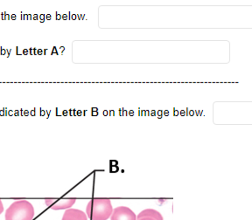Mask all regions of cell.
Masks as SVG:
<instances>
[{"instance_id": "1", "label": "cell", "mask_w": 252, "mask_h": 220, "mask_svg": "<svg viewBox=\"0 0 252 220\" xmlns=\"http://www.w3.org/2000/svg\"><path fill=\"white\" fill-rule=\"evenodd\" d=\"M113 212L110 199H91L87 205L86 214L92 220H107Z\"/></svg>"}, {"instance_id": "2", "label": "cell", "mask_w": 252, "mask_h": 220, "mask_svg": "<svg viewBox=\"0 0 252 220\" xmlns=\"http://www.w3.org/2000/svg\"><path fill=\"white\" fill-rule=\"evenodd\" d=\"M34 208L27 200L15 201L5 212V220H32Z\"/></svg>"}, {"instance_id": "3", "label": "cell", "mask_w": 252, "mask_h": 220, "mask_svg": "<svg viewBox=\"0 0 252 220\" xmlns=\"http://www.w3.org/2000/svg\"><path fill=\"white\" fill-rule=\"evenodd\" d=\"M110 220H137V216L129 207L119 206L113 210Z\"/></svg>"}, {"instance_id": "4", "label": "cell", "mask_w": 252, "mask_h": 220, "mask_svg": "<svg viewBox=\"0 0 252 220\" xmlns=\"http://www.w3.org/2000/svg\"><path fill=\"white\" fill-rule=\"evenodd\" d=\"M45 203L48 207L58 211V210H64V209H70L75 203V199L73 198H63V199H54V198H47L45 200Z\"/></svg>"}, {"instance_id": "5", "label": "cell", "mask_w": 252, "mask_h": 220, "mask_svg": "<svg viewBox=\"0 0 252 220\" xmlns=\"http://www.w3.org/2000/svg\"><path fill=\"white\" fill-rule=\"evenodd\" d=\"M62 220H88L86 213L77 209H67Z\"/></svg>"}, {"instance_id": "6", "label": "cell", "mask_w": 252, "mask_h": 220, "mask_svg": "<svg viewBox=\"0 0 252 220\" xmlns=\"http://www.w3.org/2000/svg\"><path fill=\"white\" fill-rule=\"evenodd\" d=\"M143 218H152V219L155 220H164L161 213H159L154 209H146V210L142 211L140 213H138V215L137 216V220L143 219Z\"/></svg>"}, {"instance_id": "7", "label": "cell", "mask_w": 252, "mask_h": 220, "mask_svg": "<svg viewBox=\"0 0 252 220\" xmlns=\"http://www.w3.org/2000/svg\"><path fill=\"white\" fill-rule=\"evenodd\" d=\"M3 212H4V206H3L2 201L0 200V214Z\"/></svg>"}, {"instance_id": "8", "label": "cell", "mask_w": 252, "mask_h": 220, "mask_svg": "<svg viewBox=\"0 0 252 220\" xmlns=\"http://www.w3.org/2000/svg\"><path fill=\"white\" fill-rule=\"evenodd\" d=\"M155 220L154 219H152V218H143V219H140V220Z\"/></svg>"}]
</instances>
